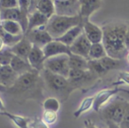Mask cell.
Segmentation results:
<instances>
[{
	"instance_id": "cell-14",
	"label": "cell",
	"mask_w": 129,
	"mask_h": 128,
	"mask_svg": "<svg viewBox=\"0 0 129 128\" xmlns=\"http://www.w3.org/2000/svg\"><path fill=\"white\" fill-rule=\"evenodd\" d=\"M43 50L46 59L59 55L70 56L72 54L70 51V48L68 46L62 43L61 42L57 41V40H53L47 45H45L43 48Z\"/></svg>"
},
{
	"instance_id": "cell-29",
	"label": "cell",
	"mask_w": 129,
	"mask_h": 128,
	"mask_svg": "<svg viewBox=\"0 0 129 128\" xmlns=\"http://www.w3.org/2000/svg\"><path fill=\"white\" fill-rule=\"evenodd\" d=\"M24 36H13V35L8 34V33H6L2 27H0V38H2L5 44H6V47H7V48L13 47Z\"/></svg>"
},
{
	"instance_id": "cell-22",
	"label": "cell",
	"mask_w": 129,
	"mask_h": 128,
	"mask_svg": "<svg viewBox=\"0 0 129 128\" xmlns=\"http://www.w3.org/2000/svg\"><path fill=\"white\" fill-rule=\"evenodd\" d=\"M10 66L13 68V70L19 76L26 73H28V72L34 71V69L29 65L28 61L25 60L23 58H20L17 56H13V59L10 63Z\"/></svg>"
},
{
	"instance_id": "cell-27",
	"label": "cell",
	"mask_w": 129,
	"mask_h": 128,
	"mask_svg": "<svg viewBox=\"0 0 129 128\" xmlns=\"http://www.w3.org/2000/svg\"><path fill=\"white\" fill-rule=\"evenodd\" d=\"M107 56V52L103 43H93L91 45L89 54H88V60H98Z\"/></svg>"
},
{
	"instance_id": "cell-41",
	"label": "cell",
	"mask_w": 129,
	"mask_h": 128,
	"mask_svg": "<svg viewBox=\"0 0 129 128\" xmlns=\"http://www.w3.org/2000/svg\"><path fill=\"white\" fill-rule=\"evenodd\" d=\"M107 124H108V128H120L118 124H114V123L107 122Z\"/></svg>"
},
{
	"instance_id": "cell-34",
	"label": "cell",
	"mask_w": 129,
	"mask_h": 128,
	"mask_svg": "<svg viewBox=\"0 0 129 128\" xmlns=\"http://www.w3.org/2000/svg\"><path fill=\"white\" fill-rule=\"evenodd\" d=\"M29 128H50L47 124H45L42 118L39 117H35L31 118V121L29 123Z\"/></svg>"
},
{
	"instance_id": "cell-3",
	"label": "cell",
	"mask_w": 129,
	"mask_h": 128,
	"mask_svg": "<svg viewBox=\"0 0 129 128\" xmlns=\"http://www.w3.org/2000/svg\"><path fill=\"white\" fill-rule=\"evenodd\" d=\"M83 20L81 16H61L54 14L50 17L46 25V30L53 40H57L71 28L81 25Z\"/></svg>"
},
{
	"instance_id": "cell-4",
	"label": "cell",
	"mask_w": 129,
	"mask_h": 128,
	"mask_svg": "<svg viewBox=\"0 0 129 128\" xmlns=\"http://www.w3.org/2000/svg\"><path fill=\"white\" fill-rule=\"evenodd\" d=\"M41 73L36 70L28 72L18 77L13 87L7 89V92L18 95H27V94H34L33 90H36L39 87Z\"/></svg>"
},
{
	"instance_id": "cell-31",
	"label": "cell",
	"mask_w": 129,
	"mask_h": 128,
	"mask_svg": "<svg viewBox=\"0 0 129 128\" xmlns=\"http://www.w3.org/2000/svg\"><path fill=\"white\" fill-rule=\"evenodd\" d=\"M13 53L11 51L10 48H6L0 51V65L1 66H10L12 59L13 57Z\"/></svg>"
},
{
	"instance_id": "cell-19",
	"label": "cell",
	"mask_w": 129,
	"mask_h": 128,
	"mask_svg": "<svg viewBox=\"0 0 129 128\" xmlns=\"http://www.w3.org/2000/svg\"><path fill=\"white\" fill-rule=\"evenodd\" d=\"M49 19L38 11H34L32 13H28L27 15V31H30L32 29L39 28V27H46L48 23ZM26 32V33H27ZM25 33V34H26Z\"/></svg>"
},
{
	"instance_id": "cell-26",
	"label": "cell",
	"mask_w": 129,
	"mask_h": 128,
	"mask_svg": "<svg viewBox=\"0 0 129 128\" xmlns=\"http://www.w3.org/2000/svg\"><path fill=\"white\" fill-rule=\"evenodd\" d=\"M69 66L71 70H88V60L81 56L71 54L69 56Z\"/></svg>"
},
{
	"instance_id": "cell-43",
	"label": "cell",
	"mask_w": 129,
	"mask_h": 128,
	"mask_svg": "<svg viewBox=\"0 0 129 128\" xmlns=\"http://www.w3.org/2000/svg\"><path fill=\"white\" fill-rule=\"evenodd\" d=\"M7 87L3 86L2 84L0 83V92H7Z\"/></svg>"
},
{
	"instance_id": "cell-5",
	"label": "cell",
	"mask_w": 129,
	"mask_h": 128,
	"mask_svg": "<svg viewBox=\"0 0 129 128\" xmlns=\"http://www.w3.org/2000/svg\"><path fill=\"white\" fill-rule=\"evenodd\" d=\"M127 102L121 99H116L109 103L102 109V115L107 122L119 124L123 119Z\"/></svg>"
},
{
	"instance_id": "cell-17",
	"label": "cell",
	"mask_w": 129,
	"mask_h": 128,
	"mask_svg": "<svg viewBox=\"0 0 129 128\" xmlns=\"http://www.w3.org/2000/svg\"><path fill=\"white\" fill-rule=\"evenodd\" d=\"M80 16L83 20H89L90 16L102 6V0H79Z\"/></svg>"
},
{
	"instance_id": "cell-7",
	"label": "cell",
	"mask_w": 129,
	"mask_h": 128,
	"mask_svg": "<svg viewBox=\"0 0 129 128\" xmlns=\"http://www.w3.org/2000/svg\"><path fill=\"white\" fill-rule=\"evenodd\" d=\"M121 60L107 57L98 60H88V70L95 75H104L109 71L119 68Z\"/></svg>"
},
{
	"instance_id": "cell-39",
	"label": "cell",
	"mask_w": 129,
	"mask_h": 128,
	"mask_svg": "<svg viewBox=\"0 0 129 128\" xmlns=\"http://www.w3.org/2000/svg\"><path fill=\"white\" fill-rule=\"evenodd\" d=\"M85 124H86L85 128H97L95 124H93L91 122H89V121H86V122H85Z\"/></svg>"
},
{
	"instance_id": "cell-35",
	"label": "cell",
	"mask_w": 129,
	"mask_h": 128,
	"mask_svg": "<svg viewBox=\"0 0 129 128\" xmlns=\"http://www.w3.org/2000/svg\"><path fill=\"white\" fill-rule=\"evenodd\" d=\"M31 7V0H19V8L20 11L28 15Z\"/></svg>"
},
{
	"instance_id": "cell-25",
	"label": "cell",
	"mask_w": 129,
	"mask_h": 128,
	"mask_svg": "<svg viewBox=\"0 0 129 128\" xmlns=\"http://www.w3.org/2000/svg\"><path fill=\"white\" fill-rule=\"evenodd\" d=\"M36 11L41 13L48 19L56 14L54 0H40L36 8Z\"/></svg>"
},
{
	"instance_id": "cell-23",
	"label": "cell",
	"mask_w": 129,
	"mask_h": 128,
	"mask_svg": "<svg viewBox=\"0 0 129 128\" xmlns=\"http://www.w3.org/2000/svg\"><path fill=\"white\" fill-rule=\"evenodd\" d=\"M0 27H2L6 33L13 36H24L25 31L21 24L14 20H1Z\"/></svg>"
},
{
	"instance_id": "cell-36",
	"label": "cell",
	"mask_w": 129,
	"mask_h": 128,
	"mask_svg": "<svg viewBox=\"0 0 129 128\" xmlns=\"http://www.w3.org/2000/svg\"><path fill=\"white\" fill-rule=\"evenodd\" d=\"M118 125H119L120 128H129V103H127L123 119H122L121 123Z\"/></svg>"
},
{
	"instance_id": "cell-12",
	"label": "cell",
	"mask_w": 129,
	"mask_h": 128,
	"mask_svg": "<svg viewBox=\"0 0 129 128\" xmlns=\"http://www.w3.org/2000/svg\"><path fill=\"white\" fill-rule=\"evenodd\" d=\"M91 45L92 43L87 38L84 33H82L69 48H70V51L72 54L81 56L88 60V54H89Z\"/></svg>"
},
{
	"instance_id": "cell-45",
	"label": "cell",
	"mask_w": 129,
	"mask_h": 128,
	"mask_svg": "<svg viewBox=\"0 0 129 128\" xmlns=\"http://www.w3.org/2000/svg\"><path fill=\"white\" fill-rule=\"evenodd\" d=\"M1 66H1V65H0V68H1Z\"/></svg>"
},
{
	"instance_id": "cell-46",
	"label": "cell",
	"mask_w": 129,
	"mask_h": 128,
	"mask_svg": "<svg viewBox=\"0 0 129 128\" xmlns=\"http://www.w3.org/2000/svg\"><path fill=\"white\" fill-rule=\"evenodd\" d=\"M0 21H1V18H0Z\"/></svg>"
},
{
	"instance_id": "cell-21",
	"label": "cell",
	"mask_w": 129,
	"mask_h": 128,
	"mask_svg": "<svg viewBox=\"0 0 129 128\" xmlns=\"http://www.w3.org/2000/svg\"><path fill=\"white\" fill-rule=\"evenodd\" d=\"M82 33H83V27H82V24H81V25L76 26V27L71 28L70 30L67 31L64 35H63L61 37L57 39V41L61 42V43L66 44L67 46L70 47Z\"/></svg>"
},
{
	"instance_id": "cell-24",
	"label": "cell",
	"mask_w": 129,
	"mask_h": 128,
	"mask_svg": "<svg viewBox=\"0 0 129 128\" xmlns=\"http://www.w3.org/2000/svg\"><path fill=\"white\" fill-rule=\"evenodd\" d=\"M0 116L6 117L18 128H29V123L31 121L30 117H22V116L20 115L13 114L11 112H8L7 110H6V111H0Z\"/></svg>"
},
{
	"instance_id": "cell-44",
	"label": "cell",
	"mask_w": 129,
	"mask_h": 128,
	"mask_svg": "<svg viewBox=\"0 0 129 128\" xmlns=\"http://www.w3.org/2000/svg\"><path fill=\"white\" fill-rule=\"evenodd\" d=\"M126 57V60H127V62L129 63V51L127 52V54H126V57Z\"/></svg>"
},
{
	"instance_id": "cell-16",
	"label": "cell",
	"mask_w": 129,
	"mask_h": 128,
	"mask_svg": "<svg viewBox=\"0 0 129 128\" xmlns=\"http://www.w3.org/2000/svg\"><path fill=\"white\" fill-rule=\"evenodd\" d=\"M45 60H46V58H45L43 49L33 45V48L29 53L28 57H27V61H28L31 67L36 71L41 73L44 69Z\"/></svg>"
},
{
	"instance_id": "cell-1",
	"label": "cell",
	"mask_w": 129,
	"mask_h": 128,
	"mask_svg": "<svg viewBox=\"0 0 129 128\" xmlns=\"http://www.w3.org/2000/svg\"><path fill=\"white\" fill-rule=\"evenodd\" d=\"M127 26L123 23H108L102 27L103 44L109 57L121 60L128 52L125 44Z\"/></svg>"
},
{
	"instance_id": "cell-20",
	"label": "cell",
	"mask_w": 129,
	"mask_h": 128,
	"mask_svg": "<svg viewBox=\"0 0 129 128\" xmlns=\"http://www.w3.org/2000/svg\"><path fill=\"white\" fill-rule=\"evenodd\" d=\"M19 75L10 66H2L0 68V83L7 88L13 87Z\"/></svg>"
},
{
	"instance_id": "cell-33",
	"label": "cell",
	"mask_w": 129,
	"mask_h": 128,
	"mask_svg": "<svg viewBox=\"0 0 129 128\" xmlns=\"http://www.w3.org/2000/svg\"><path fill=\"white\" fill-rule=\"evenodd\" d=\"M19 8V0H0V9Z\"/></svg>"
},
{
	"instance_id": "cell-8",
	"label": "cell",
	"mask_w": 129,
	"mask_h": 128,
	"mask_svg": "<svg viewBox=\"0 0 129 128\" xmlns=\"http://www.w3.org/2000/svg\"><path fill=\"white\" fill-rule=\"evenodd\" d=\"M56 14L61 16H80L79 0H54Z\"/></svg>"
},
{
	"instance_id": "cell-13",
	"label": "cell",
	"mask_w": 129,
	"mask_h": 128,
	"mask_svg": "<svg viewBox=\"0 0 129 128\" xmlns=\"http://www.w3.org/2000/svg\"><path fill=\"white\" fill-rule=\"evenodd\" d=\"M82 27H83V33L87 36L90 43H98L103 42V33L102 27L99 26L95 25V23L91 22L89 20H83L82 22Z\"/></svg>"
},
{
	"instance_id": "cell-28",
	"label": "cell",
	"mask_w": 129,
	"mask_h": 128,
	"mask_svg": "<svg viewBox=\"0 0 129 128\" xmlns=\"http://www.w3.org/2000/svg\"><path fill=\"white\" fill-rule=\"evenodd\" d=\"M93 104H94V95L93 96H87L84 99L81 101V103H80L78 109L74 112V116L75 117H80L82 114H84L85 112L88 111L89 110L93 109Z\"/></svg>"
},
{
	"instance_id": "cell-42",
	"label": "cell",
	"mask_w": 129,
	"mask_h": 128,
	"mask_svg": "<svg viewBox=\"0 0 129 128\" xmlns=\"http://www.w3.org/2000/svg\"><path fill=\"white\" fill-rule=\"evenodd\" d=\"M5 48H6V44H5V43L2 40V38H0V51L4 50Z\"/></svg>"
},
{
	"instance_id": "cell-6",
	"label": "cell",
	"mask_w": 129,
	"mask_h": 128,
	"mask_svg": "<svg viewBox=\"0 0 129 128\" xmlns=\"http://www.w3.org/2000/svg\"><path fill=\"white\" fill-rule=\"evenodd\" d=\"M44 69L49 70L56 74L68 78L71 70L69 66V56L59 55L47 58L44 62Z\"/></svg>"
},
{
	"instance_id": "cell-2",
	"label": "cell",
	"mask_w": 129,
	"mask_h": 128,
	"mask_svg": "<svg viewBox=\"0 0 129 128\" xmlns=\"http://www.w3.org/2000/svg\"><path fill=\"white\" fill-rule=\"evenodd\" d=\"M41 76L43 77L48 88L56 94L55 97L57 99L59 98L61 101L67 100L71 92L75 89L70 84L67 78L51 73L47 69H43L41 72Z\"/></svg>"
},
{
	"instance_id": "cell-9",
	"label": "cell",
	"mask_w": 129,
	"mask_h": 128,
	"mask_svg": "<svg viewBox=\"0 0 129 128\" xmlns=\"http://www.w3.org/2000/svg\"><path fill=\"white\" fill-rule=\"evenodd\" d=\"M25 36L34 46H37L43 49L45 45L53 41V38L50 36L46 30V27H39V28L32 29L27 31L25 34Z\"/></svg>"
},
{
	"instance_id": "cell-32",
	"label": "cell",
	"mask_w": 129,
	"mask_h": 128,
	"mask_svg": "<svg viewBox=\"0 0 129 128\" xmlns=\"http://www.w3.org/2000/svg\"><path fill=\"white\" fill-rule=\"evenodd\" d=\"M42 120L48 125L54 124L57 120V113L53 111H45V110H43V116H42Z\"/></svg>"
},
{
	"instance_id": "cell-38",
	"label": "cell",
	"mask_w": 129,
	"mask_h": 128,
	"mask_svg": "<svg viewBox=\"0 0 129 128\" xmlns=\"http://www.w3.org/2000/svg\"><path fill=\"white\" fill-rule=\"evenodd\" d=\"M125 44L127 50L129 51V27H127L126 32H125Z\"/></svg>"
},
{
	"instance_id": "cell-10",
	"label": "cell",
	"mask_w": 129,
	"mask_h": 128,
	"mask_svg": "<svg viewBox=\"0 0 129 128\" xmlns=\"http://www.w3.org/2000/svg\"><path fill=\"white\" fill-rule=\"evenodd\" d=\"M95 76L96 75H95L89 70H70L69 76L67 79L71 85L74 88H77L84 85L85 83L91 81Z\"/></svg>"
},
{
	"instance_id": "cell-11",
	"label": "cell",
	"mask_w": 129,
	"mask_h": 128,
	"mask_svg": "<svg viewBox=\"0 0 129 128\" xmlns=\"http://www.w3.org/2000/svg\"><path fill=\"white\" fill-rule=\"evenodd\" d=\"M1 20H14L21 24L25 33L27 29V14L20 11V8L0 9Z\"/></svg>"
},
{
	"instance_id": "cell-15",
	"label": "cell",
	"mask_w": 129,
	"mask_h": 128,
	"mask_svg": "<svg viewBox=\"0 0 129 128\" xmlns=\"http://www.w3.org/2000/svg\"><path fill=\"white\" fill-rule=\"evenodd\" d=\"M118 92V88H105L100 90L95 95H94L93 110L95 112H98L105 105L108 104L110 100Z\"/></svg>"
},
{
	"instance_id": "cell-37",
	"label": "cell",
	"mask_w": 129,
	"mask_h": 128,
	"mask_svg": "<svg viewBox=\"0 0 129 128\" xmlns=\"http://www.w3.org/2000/svg\"><path fill=\"white\" fill-rule=\"evenodd\" d=\"M119 78L122 80V81L129 85V73L127 72H123L119 73Z\"/></svg>"
},
{
	"instance_id": "cell-40",
	"label": "cell",
	"mask_w": 129,
	"mask_h": 128,
	"mask_svg": "<svg viewBox=\"0 0 129 128\" xmlns=\"http://www.w3.org/2000/svg\"><path fill=\"white\" fill-rule=\"evenodd\" d=\"M6 106H5V103L3 102V100L1 99L0 97V111H6Z\"/></svg>"
},
{
	"instance_id": "cell-18",
	"label": "cell",
	"mask_w": 129,
	"mask_h": 128,
	"mask_svg": "<svg viewBox=\"0 0 129 128\" xmlns=\"http://www.w3.org/2000/svg\"><path fill=\"white\" fill-rule=\"evenodd\" d=\"M32 48L33 44L28 41V39L24 35V37L17 44H15L12 48H10V50H11V51L13 52L14 56H17V57H20V58L27 60V57H28V55L30 53Z\"/></svg>"
},
{
	"instance_id": "cell-30",
	"label": "cell",
	"mask_w": 129,
	"mask_h": 128,
	"mask_svg": "<svg viewBox=\"0 0 129 128\" xmlns=\"http://www.w3.org/2000/svg\"><path fill=\"white\" fill-rule=\"evenodd\" d=\"M43 108L45 111H53L57 113L60 110V102L55 96L48 97L43 101Z\"/></svg>"
}]
</instances>
